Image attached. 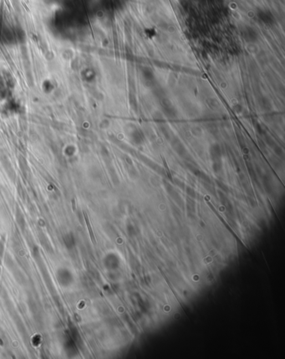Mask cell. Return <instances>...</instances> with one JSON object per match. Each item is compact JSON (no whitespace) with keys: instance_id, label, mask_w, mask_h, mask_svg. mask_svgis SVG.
<instances>
[{"instance_id":"cell-1","label":"cell","mask_w":285,"mask_h":359,"mask_svg":"<svg viewBox=\"0 0 285 359\" xmlns=\"http://www.w3.org/2000/svg\"><path fill=\"white\" fill-rule=\"evenodd\" d=\"M5 235H3L2 237V239L0 240V275H1V266H2V261H3V253H4V244H5Z\"/></svg>"},{"instance_id":"cell-2","label":"cell","mask_w":285,"mask_h":359,"mask_svg":"<svg viewBox=\"0 0 285 359\" xmlns=\"http://www.w3.org/2000/svg\"><path fill=\"white\" fill-rule=\"evenodd\" d=\"M84 218H85V221H86V225H87V227H88V230H89V233H90V239H91V241H92L93 244H96V240H95V235H94V233H93L92 231V229H91V226H90V221H89V219H88V218H87V215L86 214H84Z\"/></svg>"}]
</instances>
